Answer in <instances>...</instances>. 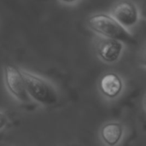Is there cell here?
I'll return each instance as SVG.
<instances>
[{
	"instance_id": "obj_1",
	"label": "cell",
	"mask_w": 146,
	"mask_h": 146,
	"mask_svg": "<svg viewBox=\"0 0 146 146\" xmlns=\"http://www.w3.org/2000/svg\"><path fill=\"white\" fill-rule=\"evenodd\" d=\"M89 28L103 38L116 39L124 44H135L136 39L131 32L122 27L110 14L97 13L87 20Z\"/></svg>"
},
{
	"instance_id": "obj_2",
	"label": "cell",
	"mask_w": 146,
	"mask_h": 146,
	"mask_svg": "<svg viewBox=\"0 0 146 146\" xmlns=\"http://www.w3.org/2000/svg\"><path fill=\"white\" fill-rule=\"evenodd\" d=\"M21 73L30 99L43 106H52L58 102L57 90L50 80L23 68Z\"/></svg>"
},
{
	"instance_id": "obj_3",
	"label": "cell",
	"mask_w": 146,
	"mask_h": 146,
	"mask_svg": "<svg viewBox=\"0 0 146 146\" xmlns=\"http://www.w3.org/2000/svg\"><path fill=\"white\" fill-rule=\"evenodd\" d=\"M3 80L8 92L16 100L27 103L30 98L27 92L21 68L12 64H7L3 68Z\"/></svg>"
},
{
	"instance_id": "obj_4",
	"label": "cell",
	"mask_w": 146,
	"mask_h": 146,
	"mask_svg": "<svg viewBox=\"0 0 146 146\" xmlns=\"http://www.w3.org/2000/svg\"><path fill=\"white\" fill-rule=\"evenodd\" d=\"M110 14L127 30L135 27L140 21V9L132 0L117 2Z\"/></svg>"
},
{
	"instance_id": "obj_5",
	"label": "cell",
	"mask_w": 146,
	"mask_h": 146,
	"mask_svg": "<svg viewBox=\"0 0 146 146\" xmlns=\"http://www.w3.org/2000/svg\"><path fill=\"white\" fill-rule=\"evenodd\" d=\"M125 44L116 39L100 37L96 42L98 57L108 64L117 62L122 56Z\"/></svg>"
},
{
	"instance_id": "obj_6",
	"label": "cell",
	"mask_w": 146,
	"mask_h": 146,
	"mask_svg": "<svg viewBox=\"0 0 146 146\" xmlns=\"http://www.w3.org/2000/svg\"><path fill=\"white\" fill-rule=\"evenodd\" d=\"M98 88L102 95L109 99L118 98L123 89V81L120 75L115 73L104 74L98 83Z\"/></svg>"
},
{
	"instance_id": "obj_7",
	"label": "cell",
	"mask_w": 146,
	"mask_h": 146,
	"mask_svg": "<svg viewBox=\"0 0 146 146\" xmlns=\"http://www.w3.org/2000/svg\"><path fill=\"white\" fill-rule=\"evenodd\" d=\"M123 127L118 122H109L100 130V137L107 146L117 145L123 136Z\"/></svg>"
},
{
	"instance_id": "obj_8",
	"label": "cell",
	"mask_w": 146,
	"mask_h": 146,
	"mask_svg": "<svg viewBox=\"0 0 146 146\" xmlns=\"http://www.w3.org/2000/svg\"><path fill=\"white\" fill-rule=\"evenodd\" d=\"M139 64L142 67L146 68V45L140 50V52H139Z\"/></svg>"
},
{
	"instance_id": "obj_9",
	"label": "cell",
	"mask_w": 146,
	"mask_h": 146,
	"mask_svg": "<svg viewBox=\"0 0 146 146\" xmlns=\"http://www.w3.org/2000/svg\"><path fill=\"white\" fill-rule=\"evenodd\" d=\"M9 123V118L3 111H0V131H2Z\"/></svg>"
},
{
	"instance_id": "obj_10",
	"label": "cell",
	"mask_w": 146,
	"mask_h": 146,
	"mask_svg": "<svg viewBox=\"0 0 146 146\" xmlns=\"http://www.w3.org/2000/svg\"><path fill=\"white\" fill-rule=\"evenodd\" d=\"M59 1L64 4H74V3H78L80 0H59Z\"/></svg>"
},
{
	"instance_id": "obj_11",
	"label": "cell",
	"mask_w": 146,
	"mask_h": 146,
	"mask_svg": "<svg viewBox=\"0 0 146 146\" xmlns=\"http://www.w3.org/2000/svg\"><path fill=\"white\" fill-rule=\"evenodd\" d=\"M144 106H145V110L146 111V95L145 97V99H144Z\"/></svg>"
}]
</instances>
